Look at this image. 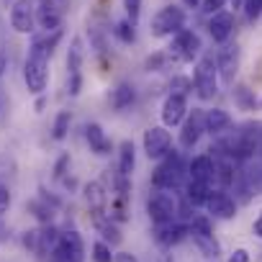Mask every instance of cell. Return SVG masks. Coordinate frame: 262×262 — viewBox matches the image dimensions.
I'll return each instance as SVG.
<instances>
[{"label":"cell","mask_w":262,"mask_h":262,"mask_svg":"<svg viewBox=\"0 0 262 262\" xmlns=\"http://www.w3.org/2000/svg\"><path fill=\"white\" fill-rule=\"evenodd\" d=\"M116 170L123 175H134L137 170V147L131 139H123L116 147Z\"/></svg>","instance_id":"obj_22"},{"label":"cell","mask_w":262,"mask_h":262,"mask_svg":"<svg viewBox=\"0 0 262 262\" xmlns=\"http://www.w3.org/2000/svg\"><path fill=\"white\" fill-rule=\"evenodd\" d=\"M108 103H111V108H113L116 113H123L126 108H131V105L137 103V88L131 85V82H118V85L111 90Z\"/></svg>","instance_id":"obj_21"},{"label":"cell","mask_w":262,"mask_h":262,"mask_svg":"<svg viewBox=\"0 0 262 262\" xmlns=\"http://www.w3.org/2000/svg\"><path fill=\"white\" fill-rule=\"evenodd\" d=\"M203 52V41L201 36L193 31V29H183L172 36L170 47H167V54L178 62V64H190V62H198Z\"/></svg>","instance_id":"obj_6"},{"label":"cell","mask_w":262,"mask_h":262,"mask_svg":"<svg viewBox=\"0 0 262 262\" xmlns=\"http://www.w3.org/2000/svg\"><path fill=\"white\" fill-rule=\"evenodd\" d=\"M11 26L16 34H34L36 26V8L29 0H16L11 8Z\"/></svg>","instance_id":"obj_13"},{"label":"cell","mask_w":262,"mask_h":262,"mask_svg":"<svg viewBox=\"0 0 262 262\" xmlns=\"http://www.w3.org/2000/svg\"><path fill=\"white\" fill-rule=\"evenodd\" d=\"M29 208L34 211V216H36L41 224H52V219H54V206H49L44 198L31 201V203H29Z\"/></svg>","instance_id":"obj_33"},{"label":"cell","mask_w":262,"mask_h":262,"mask_svg":"<svg viewBox=\"0 0 262 262\" xmlns=\"http://www.w3.org/2000/svg\"><path fill=\"white\" fill-rule=\"evenodd\" d=\"M201 3H203V0H183L185 8H201Z\"/></svg>","instance_id":"obj_47"},{"label":"cell","mask_w":262,"mask_h":262,"mask_svg":"<svg viewBox=\"0 0 262 262\" xmlns=\"http://www.w3.org/2000/svg\"><path fill=\"white\" fill-rule=\"evenodd\" d=\"M44 108H47V95H36L34 111H36V113H44Z\"/></svg>","instance_id":"obj_45"},{"label":"cell","mask_w":262,"mask_h":262,"mask_svg":"<svg viewBox=\"0 0 262 262\" xmlns=\"http://www.w3.org/2000/svg\"><path fill=\"white\" fill-rule=\"evenodd\" d=\"M185 183H188V162H185L183 152L172 149L152 170V188H157V190H175L178 193V190H183Z\"/></svg>","instance_id":"obj_1"},{"label":"cell","mask_w":262,"mask_h":262,"mask_svg":"<svg viewBox=\"0 0 262 262\" xmlns=\"http://www.w3.org/2000/svg\"><path fill=\"white\" fill-rule=\"evenodd\" d=\"M206 211L211 219H219V221H231L236 216V201L224 190V188H213L208 201H206Z\"/></svg>","instance_id":"obj_11"},{"label":"cell","mask_w":262,"mask_h":262,"mask_svg":"<svg viewBox=\"0 0 262 262\" xmlns=\"http://www.w3.org/2000/svg\"><path fill=\"white\" fill-rule=\"evenodd\" d=\"M36 26L41 31L62 29V8L57 6V0H39V6H36Z\"/></svg>","instance_id":"obj_17"},{"label":"cell","mask_w":262,"mask_h":262,"mask_svg":"<svg viewBox=\"0 0 262 262\" xmlns=\"http://www.w3.org/2000/svg\"><path fill=\"white\" fill-rule=\"evenodd\" d=\"M131 188H134L131 185V175H123V172H118L113 167V172H111V193L116 198H131Z\"/></svg>","instance_id":"obj_28"},{"label":"cell","mask_w":262,"mask_h":262,"mask_svg":"<svg viewBox=\"0 0 262 262\" xmlns=\"http://www.w3.org/2000/svg\"><path fill=\"white\" fill-rule=\"evenodd\" d=\"M239 64H242V52L236 44H221V49L216 52V70H219V80L224 85H234L236 80V72H239Z\"/></svg>","instance_id":"obj_10"},{"label":"cell","mask_w":262,"mask_h":262,"mask_svg":"<svg viewBox=\"0 0 262 262\" xmlns=\"http://www.w3.org/2000/svg\"><path fill=\"white\" fill-rule=\"evenodd\" d=\"M147 216L152 224L180 221V198L175 190H152L147 198Z\"/></svg>","instance_id":"obj_4"},{"label":"cell","mask_w":262,"mask_h":262,"mask_svg":"<svg viewBox=\"0 0 262 262\" xmlns=\"http://www.w3.org/2000/svg\"><path fill=\"white\" fill-rule=\"evenodd\" d=\"M203 113H206V108H193V111L185 116V121L180 123V131H178V144H180V149L190 152V149H195L198 142L203 139V134H206Z\"/></svg>","instance_id":"obj_8"},{"label":"cell","mask_w":262,"mask_h":262,"mask_svg":"<svg viewBox=\"0 0 262 262\" xmlns=\"http://www.w3.org/2000/svg\"><path fill=\"white\" fill-rule=\"evenodd\" d=\"M188 236L193 239L195 249H198L206 259H216V257L221 254V244H219V239H216L213 234H203V231H190V229H188Z\"/></svg>","instance_id":"obj_23"},{"label":"cell","mask_w":262,"mask_h":262,"mask_svg":"<svg viewBox=\"0 0 262 262\" xmlns=\"http://www.w3.org/2000/svg\"><path fill=\"white\" fill-rule=\"evenodd\" d=\"M116 224H123L128 221V198H111V213H108Z\"/></svg>","instance_id":"obj_34"},{"label":"cell","mask_w":262,"mask_h":262,"mask_svg":"<svg viewBox=\"0 0 262 262\" xmlns=\"http://www.w3.org/2000/svg\"><path fill=\"white\" fill-rule=\"evenodd\" d=\"M155 242L160 247H175L183 239H188V224L185 221H167V224H155Z\"/></svg>","instance_id":"obj_15"},{"label":"cell","mask_w":262,"mask_h":262,"mask_svg":"<svg viewBox=\"0 0 262 262\" xmlns=\"http://www.w3.org/2000/svg\"><path fill=\"white\" fill-rule=\"evenodd\" d=\"M24 247H26L31 254L44 257L47 252H44V242H41V229H29V231H24Z\"/></svg>","instance_id":"obj_31"},{"label":"cell","mask_w":262,"mask_h":262,"mask_svg":"<svg viewBox=\"0 0 262 262\" xmlns=\"http://www.w3.org/2000/svg\"><path fill=\"white\" fill-rule=\"evenodd\" d=\"M226 3H229V0H203L198 11L206 13V16H216V13H221L226 8Z\"/></svg>","instance_id":"obj_39"},{"label":"cell","mask_w":262,"mask_h":262,"mask_svg":"<svg viewBox=\"0 0 262 262\" xmlns=\"http://www.w3.org/2000/svg\"><path fill=\"white\" fill-rule=\"evenodd\" d=\"M6 118V100H3V95H0V121Z\"/></svg>","instance_id":"obj_49"},{"label":"cell","mask_w":262,"mask_h":262,"mask_svg":"<svg viewBox=\"0 0 262 262\" xmlns=\"http://www.w3.org/2000/svg\"><path fill=\"white\" fill-rule=\"evenodd\" d=\"M206 29H208V36L216 44H229V39L234 36V29H236V18H234V13L221 11V13H216V16L208 18V26Z\"/></svg>","instance_id":"obj_14"},{"label":"cell","mask_w":262,"mask_h":262,"mask_svg":"<svg viewBox=\"0 0 262 262\" xmlns=\"http://www.w3.org/2000/svg\"><path fill=\"white\" fill-rule=\"evenodd\" d=\"M49 54L44 49H39L36 44H31L29 49V57H26V64H24V82L29 88L31 95H44L47 88H49Z\"/></svg>","instance_id":"obj_2"},{"label":"cell","mask_w":262,"mask_h":262,"mask_svg":"<svg viewBox=\"0 0 262 262\" xmlns=\"http://www.w3.org/2000/svg\"><path fill=\"white\" fill-rule=\"evenodd\" d=\"M188 180L213 188V183H216V160L211 155H195L193 160H188Z\"/></svg>","instance_id":"obj_12"},{"label":"cell","mask_w":262,"mask_h":262,"mask_svg":"<svg viewBox=\"0 0 262 262\" xmlns=\"http://www.w3.org/2000/svg\"><path fill=\"white\" fill-rule=\"evenodd\" d=\"M259 108H262V98H259Z\"/></svg>","instance_id":"obj_50"},{"label":"cell","mask_w":262,"mask_h":262,"mask_svg":"<svg viewBox=\"0 0 262 262\" xmlns=\"http://www.w3.org/2000/svg\"><path fill=\"white\" fill-rule=\"evenodd\" d=\"M185 24H188L185 8L170 3V6H165V8H160V11L155 13V18H152V24H149V34H152L155 39H167V36L172 39L178 31L185 29Z\"/></svg>","instance_id":"obj_5"},{"label":"cell","mask_w":262,"mask_h":262,"mask_svg":"<svg viewBox=\"0 0 262 262\" xmlns=\"http://www.w3.org/2000/svg\"><path fill=\"white\" fill-rule=\"evenodd\" d=\"M70 126H72V113H70V111H59V113L54 116V123H52V139H54V142L67 139Z\"/></svg>","instance_id":"obj_29"},{"label":"cell","mask_w":262,"mask_h":262,"mask_svg":"<svg viewBox=\"0 0 262 262\" xmlns=\"http://www.w3.org/2000/svg\"><path fill=\"white\" fill-rule=\"evenodd\" d=\"M82 62H85V47H82V39L75 36L67 49V75L82 72Z\"/></svg>","instance_id":"obj_26"},{"label":"cell","mask_w":262,"mask_h":262,"mask_svg":"<svg viewBox=\"0 0 262 262\" xmlns=\"http://www.w3.org/2000/svg\"><path fill=\"white\" fill-rule=\"evenodd\" d=\"M90 257H93V262H116V252H113V247L105 244L103 239L93 242V247H90Z\"/></svg>","instance_id":"obj_32"},{"label":"cell","mask_w":262,"mask_h":262,"mask_svg":"<svg viewBox=\"0 0 262 262\" xmlns=\"http://www.w3.org/2000/svg\"><path fill=\"white\" fill-rule=\"evenodd\" d=\"M116 262H139V257L131 252H116Z\"/></svg>","instance_id":"obj_44"},{"label":"cell","mask_w":262,"mask_h":262,"mask_svg":"<svg viewBox=\"0 0 262 262\" xmlns=\"http://www.w3.org/2000/svg\"><path fill=\"white\" fill-rule=\"evenodd\" d=\"M211 190H213L211 185H203V183H193V180H188V183L183 185V201H185L190 208H201V206H206Z\"/></svg>","instance_id":"obj_24"},{"label":"cell","mask_w":262,"mask_h":262,"mask_svg":"<svg viewBox=\"0 0 262 262\" xmlns=\"http://www.w3.org/2000/svg\"><path fill=\"white\" fill-rule=\"evenodd\" d=\"M226 262H249V252L244 249V247H236L231 254H229V259Z\"/></svg>","instance_id":"obj_42"},{"label":"cell","mask_w":262,"mask_h":262,"mask_svg":"<svg viewBox=\"0 0 262 262\" xmlns=\"http://www.w3.org/2000/svg\"><path fill=\"white\" fill-rule=\"evenodd\" d=\"M193 93L198 95V100H213L219 93V70H216V59L203 54L198 57L195 67H193Z\"/></svg>","instance_id":"obj_3"},{"label":"cell","mask_w":262,"mask_h":262,"mask_svg":"<svg viewBox=\"0 0 262 262\" xmlns=\"http://www.w3.org/2000/svg\"><path fill=\"white\" fill-rule=\"evenodd\" d=\"M142 149L147 155L149 162H160L167 152H172V128L157 123V126H147L144 137H142Z\"/></svg>","instance_id":"obj_7"},{"label":"cell","mask_w":262,"mask_h":262,"mask_svg":"<svg viewBox=\"0 0 262 262\" xmlns=\"http://www.w3.org/2000/svg\"><path fill=\"white\" fill-rule=\"evenodd\" d=\"M252 234H254L257 239H262V208H259V213H257V219H254V224H252Z\"/></svg>","instance_id":"obj_43"},{"label":"cell","mask_w":262,"mask_h":262,"mask_svg":"<svg viewBox=\"0 0 262 262\" xmlns=\"http://www.w3.org/2000/svg\"><path fill=\"white\" fill-rule=\"evenodd\" d=\"M242 11H244V18H247L249 24H254V21L262 16V0H244Z\"/></svg>","instance_id":"obj_36"},{"label":"cell","mask_w":262,"mask_h":262,"mask_svg":"<svg viewBox=\"0 0 262 262\" xmlns=\"http://www.w3.org/2000/svg\"><path fill=\"white\" fill-rule=\"evenodd\" d=\"M82 198L90 213H108V190L100 180H90L82 185Z\"/></svg>","instance_id":"obj_19"},{"label":"cell","mask_w":262,"mask_h":262,"mask_svg":"<svg viewBox=\"0 0 262 262\" xmlns=\"http://www.w3.org/2000/svg\"><path fill=\"white\" fill-rule=\"evenodd\" d=\"M93 216V224H95V231L100 234V239L105 242V244H111V247H116V244H121V239H123V234H121V226L108 216V213H90Z\"/></svg>","instance_id":"obj_20"},{"label":"cell","mask_w":262,"mask_h":262,"mask_svg":"<svg viewBox=\"0 0 262 262\" xmlns=\"http://www.w3.org/2000/svg\"><path fill=\"white\" fill-rule=\"evenodd\" d=\"M137 24H131L128 18H123V21H116L113 24V36L121 41V44H134L137 41V29H134Z\"/></svg>","instance_id":"obj_30"},{"label":"cell","mask_w":262,"mask_h":262,"mask_svg":"<svg viewBox=\"0 0 262 262\" xmlns=\"http://www.w3.org/2000/svg\"><path fill=\"white\" fill-rule=\"evenodd\" d=\"M190 113V103L188 95L183 93H167L162 105H160V121L167 128H180V123L185 121V116Z\"/></svg>","instance_id":"obj_9"},{"label":"cell","mask_w":262,"mask_h":262,"mask_svg":"<svg viewBox=\"0 0 262 262\" xmlns=\"http://www.w3.org/2000/svg\"><path fill=\"white\" fill-rule=\"evenodd\" d=\"M123 11H126V18L131 24H139V18H142V0H123Z\"/></svg>","instance_id":"obj_37"},{"label":"cell","mask_w":262,"mask_h":262,"mask_svg":"<svg viewBox=\"0 0 262 262\" xmlns=\"http://www.w3.org/2000/svg\"><path fill=\"white\" fill-rule=\"evenodd\" d=\"M229 3H231V8H234V11H242V6H244V0H229Z\"/></svg>","instance_id":"obj_48"},{"label":"cell","mask_w":262,"mask_h":262,"mask_svg":"<svg viewBox=\"0 0 262 262\" xmlns=\"http://www.w3.org/2000/svg\"><path fill=\"white\" fill-rule=\"evenodd\" d=\"M8 70V57H6V52L0 49V77H3V72Z\"/></svg>","instance_id":"obj_46"},{"label":"cell","mask_w":262,"mask_h":262,"mask_svg":"<svg viewBox=\"0 0 262 262\" xmlns=\"http://www.w3.org/2000/svg\"><path fill=\"white\" fill-rule=\"evenodd\" d=\"M231 100H234V105L239 111H257L259 108V100H257L254 90L249 85H244V82L231 85Z\"/></svg>","instance_id":"obj_25"},{"label":"cell","mask_w":262,"mask_h":262,"mask_svg":"<svg viewBox=\"0 0 262 262\" xmlns=\"http://www.w3.org/2000/svg\"><path fill=\"white\" fill-rule=\"evenodd\" d=\"M82 85H85V77H82V72L67 75V93H70L72 98H77V95L82 93Z\"/></svg>","instance_id":"obj_38"},{"label":"cell","mask_w":262,"mask_h":262,"mask_svg":"<svg viewBox=\"0 0 262 262\" xmlns=\"http://www.w3.org/2000/svg\"><path fill=\"white\" fill-rule=\"evenodd\" d=\"M8 208H11V188L0 180V216H3Z\"/></svg>","instance_id":"obj_41"},{"label":"cell","mask_w":262,"mask_h":262,"mask_svg":"<svg viewBox=\"0 0 262 262\" xmlns=\"http://www.w3.org/2000/svg\"><path fill=\"white\" fill-rule=\"evenodd\" d=\"M67 170H70V155L64 152V155L57 160V165H54V180H64V178H67Z\"/></svg>","instance_id":"obj_40"},{"label":"cell","mask_w":262,"mask_h":262,"mask_svg":"<svg viewBox=\"0 0 262 262\" xmlns=\"http://www.w3.org/2000/svg\"><path fill=\"white\" fill-rule=\"evenodd\" d=\"M178 62L167 54V49H162V52H155V54H149L147 59H144V70L147 72H167V70H172Z\"/></svg>","instance_id":"obj_27"},{"label":"cell","mask_w":262,"mask_h":262,"mask_svg":"<svg viewBox=\"0 0 262 262\" xmlns=\"http://www.w3.org/2000/svg\"><path fill=\"white\" fill-rule=\"evenodd\" d=\"M203 121H206V134H211L213 139H219V137L229 134V128L234 126L231 113H229V111H224V108H206Z\"/></svg>","instance_id":"obj_18"},{"label":"cell","mask_w":262,"mask_h":262,"mask_svg":"<svg viewBox=\"0 0 262 262\" xmlns=\"http://www.w3.org/2000/svg\"><path fill=\"white\" fill-rule=\"evenodd\" d=\"M170 93H183V95L193 93V80L185 77V75H172V80H170Z\"/></svg>","instance_id":"obj_35"},{"label":"cell","mask_w":262,"mask_h":262,"mask_svg":"<svg viewBox=\"0 0 262 262\" xmlns=\"http://www.w3.org/2000/svg\"><path fill=\"white\" fill-rule=\"evenodd\" d=\"M85 142H88V147H90V152L95 157H111V152H113L111 137L103 131V126L95 123V121L85 126Z\"/></svg>","instance_id":"obj_16"}]
</instances>
